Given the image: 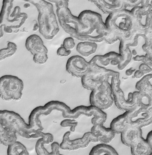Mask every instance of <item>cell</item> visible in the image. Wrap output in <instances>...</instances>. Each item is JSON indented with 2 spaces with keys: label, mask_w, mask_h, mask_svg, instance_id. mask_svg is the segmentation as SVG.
I'll return each mask as SVG.
<instances>
[{
  "label": "cell",
  "mask_w": 152,
  "mask_h": 155,
  "mask_svg": "<svg viewBox=\"0 0 152 155\" xmlns=\"http://www.w3.org/2000/svg\"><path fill=\"white\" fill-rule=\"evenodd\" d=\"M105 23L108 32L104 41L109 45L129 38L134 29V18L126 9L108 15Z\"/></svg>",
  "instance_id": "obj_1"
},
{
  "label": "cell",
  "mask_w": 152,
  "mask_h": 155,
  "mask_svg": "<svg viewBox=\"0 0 152 155\" xmlns=\"http://www.w3.org/2000/svg\"><path fill=\"white\" fill-rule=\"evenodd\" d=\"M152 124V109L136 105L133 108L125 111L122 115L113 120L110 128L115 133L120 134L126 127L142 128Z\"/></svg>",
  "instance_id": "obj_2"
},
{
  "label": "cell",
  "mask_w": 152,
  "mask_h": 155,
  "mask_svg": "<svg viewBox=\"0 0 152 155\" xmlns=\"http://www.w3.org/2000/svg\"><path fill=\"white\" fill-rule=\"evenodd\" d=\"M25 2L32 4L38 11L39 31L47 40H52L59 32V28L52 3L44 0H31Z\"/></svg>",
  "instance_id": "obj_3"
},
{
  "label": "cell",
  "mask_w": 152,
  "mask_h": 155,
  "mask_svg": "<svg viewBox=\"0 0 152 155\" xmlns=\"http://www.w3.org/2000/svg\"><path fill=\"white\" fill-rule=\"evenodd\" d=\"M0 123L9 127L20 137L27 139L41 138L44 134L42 130L31 128L20 115L12 110H1Z\"/></svg>",
  "instance_id": "obj_4"
},
{
  "label": "cell",
  "mask_w": 152,
  "mask_h": 155,
  "mask_svg": "<svg viewBox=\"0 0 152 155\" xmlns=\"http://www.w3.org/2000/svg\"><path fill=\"white\" fill-rule=\"evenodd\" d=\"M48 2L56 4L59 24L67 34L76 31L79 35H89L88 28L81 22L78 17L71 13L68 8V1L53 0Z\"/></svg>",
  "instance_id": "obj_5"
},
{
  "label": "cell",
  "mask_w": 152,
  "mask_h": 155,
  "mask_svg": "<svg viewBox=\"0 0 152 155\" xmlns=\"http://www.w3.org/2000/svg\"><path fill=\"white\" fill-rule=\"evenodd\" d=\"M14 1L4 0L0 15V29L7 33H12L22 26L28 16L21 13L20 7L17 6L11 14L13 7Z\"/></svg>",
  "instance_id": "obj_6"
},
{
  "label": "cell",
  "mask_w": 152,
  "mask_h": 155,
  "mask_svg": "<svg viewBox=\"0 0 152 155\" xmlns=\"http://www.w3.org/2000/svg\"><path fill=\"white\" fill-rule=\"evenodd\" d=\"M121 141L131 149L132 155H149L152 149L142 135V128L126 127L121 131Z\"/></svg>",
  "instance_id": "obj_7"
},
{
  "label": "cell",
  "mask_w": 152,
  "mask_h": 155,
  "mask_svg": "<svg viewBox=\"0 0 152 155\" xmlns=\"http://www.w3.org/2000/svg\"><path fill=\"white\" fill-rule=\"evenodd\" d=\"M23 88V82L16 76L4 75L0 78V96L5 101L20 100Z\"/></svg>",
  "instance_id": "obj_8"
},
{
  "label": "cell",
  "mask_w": 152,
  "mask_h": 155,
  "mask_svg": "<svg viewBox=\"0 0 152 155\" xmlns=\"http://www.w3.org/2000/svg\"><path fill=\"white\" fill-rule=\"evenodd\" d=\"M90 102L93 106L101 110L108 109L114 102L111 83L105 81L102 85L91 91Z\"/></svg>",
  "instance_id": "obj_9"
},
{
  "label": "cell",
  "mask_w": 152,
  "mask_h": 155,
  "mask_svg": "<svg viewBox=\"0 0 152 155\" xmlns=\"http://www.w3.org/2000/svg\"><path fill=\"white\" fill-rule=\"evenodd\" d=\"M78 17L81 22L88 28L89 35H92L95 31L97 35L105 37L108 34L105 23L99 13L93 11H83Z\"/></svg>",
  "instance_id": "obj_10"
},
{
  "label": "cell",
  "mask_w": 152,
  "mask_h": 155,
  "mask_svg": "<svg viewBox=\"0 0 152 155\" xmlns=\"http://www.w3.org/2000/svg\"><path fill=\"white\" fill-rule=\"evenodd\" d=\"M120 76V73L112 70L106 69L104 71H96L91 70L82 78V84L84 88L92 91L102 85L109 78Z\"/></svg>",
  "instance_id": "obj_11"
},
{
  "label": "cell",
  "mask_w": 152,
  "mask_h": 155,
  "mask_svg": "<svg viewBox=\"0 0 152 155\" xmlns=\"http://www.w3.org/2000/svg\"><path fill=\"white\" fill-rule=\"evenodd\" d=\"M66 70L75 78L82 79L91 70V66L82 56H72L67 60Z\"/></svg>",
  "instance_id": "obj_12"
},
{
  "label": "cell",
  "mask_w": 152,
  "mask_h": 155,
  "mask_svg": "<svg viewBox=\"0 0 152 155\" xmlns=\"http://www.w3.org/2000/svg\"><path fill=\"white\" fill-rule=\"evenodd\" d=\"M120 76L113 77L111 79V86L114 103L120 110L127 111L132 109L126 99L124 92L120 87Z\"/></svg>",
  "instance_id": "obj_13"
},
{
  "label": "cell",
  "mask_w": 152,
  "mask_h": 155,
  "mask_svg": "<svg viewBox=\"0 0 152 155\" xmlns=\"http://www.w3.org/2000/svg\"><path fill=\"white\" fill-rule=\"evenodd\" d=\"M123 61V59L119 53L110 51L103 55H96L89 62L90 66H98L106 68L110 64L118 66Z\"/></svg>",
  "instance_id": "obj_14"
},
{
  "label": "cell",
  "mask_w": 152,
  "mask_h": 155,
  "mask_svg": "<svg viewBox=\"0 0 152 155\" xmlns=\"http://www.w3.org/2000/svg\"><path fill=\"white\" fill-rule=\"evenodd\" d=\"M89 2L94 3L104 13L109 15L126 9L123 0H93Z\"/></svg>",
  "instance_id": "obj_15"
},
{
  "label": "cell",
  "mask_w": 152,
  "mask_h": 155,
  "mask_svg": "<svg viewBox=\"0 0 152 155\" xmlns=\"http://www.w3.org/2000/svg\"><path fill=\"white\" fill-rule=\"evenodd\" d=\"M25 46L26 49L34 55L39 53H48V50L44 44L43 41L38 35L32 34L27 38Z\"/></svg>",
  "instance_id": "obj_16"
},
{
  "label": "cell",
  "mask_w": 152,
  "mask_h": 155,
  "mask_svg": "<svg viewBox=\"0 0 152 155\" xmlns=\"http://www.w3.org/2000/svg\"><path fill=\"white\" fill-rule=\"evenodd\" d=\"M16 132L11 128L0 123V142L7 147L17 141Z\"/></svg>",
  "instance_id": "obj_17"
},
{
  "label": "cell",
  "mask_w": 152,
  "mask_h": 155,
  "mask_svg": "<svg viewBox=\"0 0 152 155\" xmlns=\"http://www.w3.org/2000/svg\"><path fill=\"white\" fill-rule=\"evenodd\" d=\"M97 45L95 42L81 41L76 47V51L83 58H87L94 54L97 49Z\"/></svg>",
  "instance_id": "obj_18"
},
{
  "label": "cell",
  "mask_w": 152,
  "mask_h": 155,
  "mask_svg": "<svg viewBox=\"0 0 152 155\" xmlns=\"http://www.w3.org/2000/svg\"><path fill=\"white\" fill-rule=\"evenodd\" d=\"M89 155H119L115 149L108 144H97L90 150Z\"/></svg>",
  "instance_id": "obj_19"
},
{
  "label": "cell",
  "mask_w": 152,
  "mask_h": 155,
  "mask_svg": "<svg viewBox=\"0 0 152 155\" xmlns=\"http://www.w3.org/2000/svg\"><path fill=\"white\" fill-rule=\"evenodd\" d=\"M137 91H144L152 94V74L145 75L139 80L135 86Z\"/></svg>",
  "instance_id": "obj_20"
},
{
  "label": "cell",
  "mask_w": 152,
  "mask_h": 155,
  "mask_svg": "<svg viewBox=\"0 0 152 155\" xmlns=\"http://www.w3.org/2000/svg\"><path fill=\"white\" fill-rule=\"evenodd\" d=\"M7 155H29L25 146L19 141L8 147Z\"/></svg>",
  "instance_id": "obj_21"
},
{
  "label": "cell",
  "mask_w": 152,
  "mask_h": 155,
  "mask_svg": "<svg viewBox=\"0 0 152 155\" xmlns=\"http://www.w3.org/2000/svg\"><path fill=\"white\" fill-rule=\"evenodd\" d=\"M17 49V46L15 43L8 41L7 42V48L2 49L0 50V60L1 61L14 55Z\"/></svg>",
  "instance_id": "obj_22"
},
{
  "label": "cell",
  "mask_w": 152,
  "mask_h": 155,
  "mask_svg": "<svg viewBox=\"0 0 152 155\" xmlns=\"http://www.w3.org/2000/svg\"><path fill=\"white\" fill-rule=\"evenodd\" d=\"M78 122L76 119H65L60 123V126L64 128H70L71 133H74L77 127Z\"/></svg>",
  "instance_id": "obj_23"
},
{
  "label": "cell",
  "mask_w": 152,
  "mask_h": 155,
  "mask_svg": "<svg viewBox=\"0 0 152 155\" xmlns=\"http://www.w3.org/2000/svg\"><path fill=\"white\" fill-rule=\"evenodd\" d=\"M48 57L47 53H39L33 55V61L35 63L39 65H43L46 63L48 60Z\"/></svg>",
  "instance_id": "obj_24"
},
{
  "label": "cell",
  "mask_w": 152,
  "mask_h": 155,
  "mask_svg": "<svg viewBox=\"0 0 152 155\" xmlns=\"http://www.w3.org/2000/svg\"><path fill=\"white\" fill-rule=\"evenodd\" d=\"M62 46L66 49L71 51L75 47L74 39L72 37H68L64 40Z\"/></svg>",
  "instance_id": "obj_25"
},
{
  "label": "cell",
  "mask_w": 152,
  "mask_h": 155,
  "mask_svg": "<svg viewBox=\"0 0 152 155\" xmlns=\"http://www.w3.org/2000/svg\"><path fill=\"white\" fill-rule=\"evenodd\" d=\"M123 2L127 8H133L138 7L139 5H141L142 1L137 0V1H133V0H123Z\"/></svg>",
  "instance_id": "obj_26"
},
{
  "label": "cell",
  "mask_w": 152,
  "mask_h": 155,
  "mask_svg": "<svg viewBox=\"0 0 152 155\" xmlns=\"http://www.w3.org/2000/svg\"><path fill=\"white\" fill-rule=\"evenodd\" d=\"M60 144L57 142H53L51 144L52 151L49 155H63L60 153Z\"/></svg>",
  "instance_id": "obj_27"
},
{
  "label": "cell",
  "mask_w": 152,
  "mask_h": 155,
  "mask_svg": "<svg viewBox=\"0 0 152 155\" xmlns=\"http://www.w3.org/2000/svg\"><path fill=\"white\" fill-rule=\"evenodd\" d=\"M71 51L68 50L62 45L57 50V54L60 57H67L71 54Z\"/></svg>",
  "instance_id": "obj_28"
},
{
  "label": "cell",
  "mask_w": 152,
  "mask_h": 155,
  "mask_svg": "<svg viewBox=\"0 0 152 155\" xmlns=\"http://www.w3.org/2000/svg\"><path fill=\"white\" fill-rule=\"evenodd\" d=\"M138 70L140 71L145 76L150 74V73L152 71V68L149 67L147 64L144 63L140 65Z\"/></svg>",
  "instance_id": "obj_29"
},
{
  "label": "cell",
  "mask_w": 152,
  "mask_h": 155,
  "mask_svg": "<svg viewBox=\"0 0 152 155\" xmlns=\"http://www.w3.org/2000/svg\"><path fill=\"white\" fill-rule=\"evenodd\" d=\"M143 51L145 52V56L152 60V45L144 44L142 47Z\"/></svg>",
  "instance_id": "obj_30"
},
{
  "label": "cell",
  "mask_w": 152,
  "mask_h": 155,
  "mask_svg": "<svg viewBox=\"0 0 152 155\" xmlns=\"http://www.w3.org/2000/svg\"><path fill=\"white\" fill-rule=\"evenodd\" d=\"M145 75L141 72L139 70H136L135 71L133 75V78L137 79H141Z\"/></svg>",
  "instance_id": "obj_31"
},
{
  "label": "cell",
  "mask_w": 152,
  "mask_h": 155,
  "mask_svg": "<svg viewBox=\"0 0 152 155\" xmlns=\"http://www.w3.org/2000/svg\"><path fill=\"white\" fill-rule=\"evenodd\" d=\"M136 69L133 68H131L128 69L126 70L125 71V75L127 77H131L132 75H133L135 71H136Z\"/></svg>",
  "instance_id": "obj_32"
},
{
  "label": "cell",
  "mask_w": 152,
  "mask_h": 155,
  "mask_svg": "<svg viewBox=\"0 0 152 155\" xmlns=\"http://www.w3.org/2000/svg\"><path fill=\"white\" fill-rule=\"evenodd\" d=\"M146 140L147 142H148V144L150 145L152 149V130H151L147 134V136Z\"/></svg>",
  "instance_id": "obj_33"
},
{
  "label": "cell",
  "mask_w": 152,
  "mask_h": 155,
  "mask_svg": "<svg viewBox=\"0 0 152 155\" xmlns=\"http://www.w3.org/2000/svg\"><path fill=\"white\" fill-rule=\"evenodd\" d=\"M4 35V31L2 29H0V36H1V38H2Z\"/></svg>",
  "instance_id": "obj_34"
},
{
  "label": "cell",
  "mask_w": 152,
  "mask_h": 155,
  "mask_svg": "<svg viewBox=\"0 0 152 155\" xmlns=\"http://www.w3.org/2000/svg\"><path fill=\"white\" fill-rule=\"evenodd\" d=\"M132 55H134V56H136L137 54V51H136V50H133L132 51Z\"/></svg>",
  "instance_id": "obj_35"
},
{
  "label": "cell",
  "mask_w": 152,
  "mask_h": 155,
  "mask_svg": "<svg viewBox=\"0 0 152 155\" xmlns=\"http://www.w3.org/2000/svg\"><path fill=\"white\" fill-rule=\"evenodd\" d=\"M150 4H151V5H152V1H150Z\"/></svg>",
  "instance_id": "obj_36"
},
{
  "label": "cell",
  "mask_w": 152,
  "mask_h": 155,
  "mask_svg": "<svg viewBox=\"0 0 152 155\" xmlns=\"http://www.w3.org/2000/svg\"><path fill=\"white\" fill-rule=\"evenodd\" d=\"M149 155H152V152H151V153H150V154H149Z\"/></svg>",
  "instance_id": "obj_37"
}]
</instances>
